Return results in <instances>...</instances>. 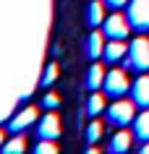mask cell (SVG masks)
<instances>
[{"label": "cell", "instance_id": "52a82bcc", "mask_svg": "<svg viewBox=\"0 0 149 154\" xmlns=\"http://www.w3.org/2000/svg\"><path fill=\"white\" fill-rule=\"evenodd\" d=\"M39 138H60V118L55 112H47L45 118L39 120V131H37Z\"/></svg>", "mask_w": 149, "mask_h": 154}, {"label": "cell", "instance_id": "603a6c76", "mask_svg": "<svg viewBox=\"0 0 149 154\" xmlns=\"http://www.w3.org/2000/svg\"><path fill=\"white\" fill-rule=\"evenodd\" d=\"M3 144H5V131H0V149H3Z\"/></svg>", "mask_w": 149, "mask_h": 154}, {"label": "cell", "instance_id": "44dd1931", "mask_svg": "<svg viewBox=\"0 0 149 154\" xmlns=\"http://www.w3.org/2000/svg\"><path fill=\"white\" fill-rule=\"evenodd\" d=\"M107 5H113V8H120V5H128V0H105Z\"/></svg>", "mask_w": 149, "mask_h": 154}, {"label": "cell", "instance_id": "ac0fdd59", "mask_svg": "<svg viewBox=\"0 0 149 154\" xmlns=\"http://www.w3.org/2000/svg\"><path fill=\"white\" fill-rule=\"evenodd\" d=\"M37 152L39 154H55L58 152V144H55L52 138H39V141H37Z\"/></svg>", "mask_w": 149, "mask_h": 154}, {"label": "cell", "instance_id": "9a60e30c", "mask_svg": "<svg viewBox=\"0 0 149 154\" xmlns=\"http://www.w3.org/2000/svg\"><path fill=\"white\" fill-rule=\"evenodd\" d=\"M3 152L5 154H21L26 152V138L21 133H13V138H8L5 144H3Z\"/></svg>", "mask_w": 149, "mask_h": 154}, {"label": "cell", "instance_id": "8fae6325", "mask_svg": "<svg viewBox=\"0 0 149 154\" xmlns=\"http://www.w3.org/2000/svg\"><path fill=\"white\" fill-rule=\"evenodd\" d=\"M105 32H92L89 39H86V55L89 57H102V52H105Z\"/></svg>", "mask_w": 149, "mask_h": 154}, {"label": "cell", "instance_id": "8992f818", "mask_svg": "<svg viewBox=\"0 0 149 154\" xmlns=\"http://www.w3.org/2000/svg\"><path fill=\"white\" fill-rule=\"evenodd\" d=\"M37 123V107H24V110H18L8 123V131L11 133H24L29 125Z\"/></svg>", "mask_w": 149, "mask_h": 154}, {"label": "cell", "instance_id": "4fadbf2b", "mask_svg": "<svg viewBox=\"0 0 149 154\" xmlns=\"http://www.w3.org/2000/svg\"><path fill=\"white\" fill-rule=\"evenodd\" d=\"M105 68L99 63H94L89 68V73H86V89H92V91H97V89H102V84H105Z\"/></svg>", "mask_w": 149, "mask_h": 154}, {"label": "cell", "instance_id": "9c48e42d", "mask_svg": "<svg viewBox=\"0 0 149 154\" xmlns=\"http://www.w3.org/2000/svg\"><path fill=\"white\" fill-rule=\"evenodd\" d=\"M126 55H128L126 39H110L107 45H105V52H102V57H105L107 63H118V60H123Z\"/></svg>", "mask_w": 149, "mask_h": 154}, {"label": "cell", "instance_id": "7402d4cb", "mask_svg": "<svg viewBox=\"0 0 149 154\" xmlns=\"http://www.w3.org/2000/svg\"><path fill=\"white\" fill-rule=\"evenodd\" d=\"M141 152H144V154H149V141H141Z\"/></svg>", "mask_w": 149, "mask_h": 154}, {"label": "cell", "instance_id": "2e32d148", "mask_svg": "<svg viewBox=\"0 0 149 154\" xmlns=\"http://www.w3.org/2000/svg\"><path fill=\"white\" fill-rule=\"evenodd\" d=\"M102 110H107V107H105V97H102V94H92L89 102H86V112L89 115H99Z\"/></svg>", "mask_w": 149, "mask_h": 154}, {"label": "cell", "instance_id": "6da1fadb", "mask_svg": "<svg viewBox=\"0 0 149 154\" xmlns=\"http://www.w3.org/2000/svg\"><path fill=\"white\" fill-rule=\"evenodd\" d=\"M126 65H128L131 71H139V73H144L149 68V37L147 34H139V37L128 45Z\"/></svg>", "mask_w": 149, "mask_h": 154}, {"label": "cell", "instance_id": "7a4b0ae2", "mask_svg": "<svg viewBox=\"0 0 149 154\" xmlns=\"http://www.w3.org/2000/svg\"><path fill=\"white\" fill-rule=\"evenodd\" d=\"M136 107H139V105H136L133 99H123V97L115 99V102H113V105L105 110V115H107V123H113V125H118V128H126L128 123L136 120V112H133Z\"/></svg>", "mask_w": 149, "mask_h": 154}, {"label": "cell", "instance_id": "7c38bea8", "mask_svg": "<svg viewBox=\"0 0 149 154\" xmlns=\"http://www.w3.org/2000/svg\"><path fill=\"white\" fill-rule=\"evenodd\" d=\"M105 5H102V0H92L89 3V8H86V21H89V26H102L105 24Z\"/></svg>", "mask_w": 149, "mask_h": 154}, {"label": "cell", "instance_id": "30bf717a", "mask_svg": "<svg viewBox=\"0 0 149 154\" xmlns=\"http://www.w3.org/2000/svg\"><path fill=\"white\" fill-rule=\"evenodd\" d=\"M133 136L136 133H131V131H115V136L110 138V152L113 154H123V152H128L131 149V144H133Z\"/></svg>", "mask_w": 149, "mask_h": 154}, {"label": "cell", "instance_id": "ba28073f", "mask_svg": "<svg viewBox=\"0 0 149 154\" xmlns=\"http://www.w3.org/2000/svg\"><path fill=\"white\" fill-rule=\"evenodd\" d=\"M131 99L139 107H149V76L141 73L139 79L131 84Z\"/></svg>", "mask_w": 149, "mask_h": 154}, {"label": "cell", "instance_id": "e0dca14e", "mask_svg": "<svg viewBox=\"0 0 149 154\" xmlns=\"http://www.w3.org/2000/svg\"><path fill=\"white\" fill-rule=\"evenodd\" d=\"M102 133H105V128H102L99 120L89 123V128H86V144H97L99 138H102Z\"/></svg>", "mask_w": 149, "mask_h": 154}, {"label": "cell", "instance_id": "5b68a950", "mask_svg": "<svg viewBox=\"0 0 149 154\" xmlns=\"http://www.w3.org/2000/svg\"><path fill=\"white\" fill-rule=\"evenodd\" d=\"M102 89H105V94H107V97L120 99L126 91H131V84H128V76H126L123 71H118V68H115V71H107Z\"/></svg>", "mask_w": 149, "mask_h": 154}, {"label": "cell", "instance_id": "d6986e66", "mask_svg": "<svg viewBox=\"0 0 149 154\" xmlns=\"http://www.w3.org/2000/svg\"><path fill=\"white\" fill-rule=\"evenodd\" d=\"M42 107H47V110H55V107H60V97L58 94H45V99H42Z\"/></svg>", "mask_w": 149, "mask_h": 154}, {"label": "cell", "instance_id": "5bb4252c", "mask_svg": "<svg viewBox=\"0 0 149 154\" xmlns=\"http://www.w3.org/2000/svg\"><path fill=\"white\" fill-rule=\"evenodd\" d=\"M133 133L139 141H149V110L144 107V112L136 115V120H133Z\"/></svg>", "mask_w": 149, "mask_h": 154}, {"label": "cell", "instance_id": "ffe728a7", "mask_svg": "<svg viewBox=\"0 0 149 154\" xmlns=\"http://www.w3.org/2000/svg\"><path fill=\"white\" fill-rule=\"evenodd\" d=\"M58 79V65H47V71H45V79H42V84L45 86H50V84Z\"/></svg>", "mask_w": 149, "mask_h": 154}, {"label": "cell", "instance_id": "277c9868", "mask_svg": "<svg viewBox=\"0 0 149 154\" xmlns=\"http://www.w3.org/2000/svg\"><path fill=\"white\" fill-rule=\"evenodd\" d=\"M131 29H133L131 21H128V16H123V13H113V16H107L105 24H102V32H105L107 39H126Z\"/></svg>", "mask_w": 149, "mask_h": 154}, {"label": "cell", "instance_id": "3957f363", "mask_svg": "<svg viewBox=\"0 0 149 154\" xmlns=\"http://www.w3.org/2000/svg\"><path fill=\"white\" fill-rule=\"evenodd\" d=\"M128 21L139 34H149V0H131L128 3Z\"/></svg>", "mask_w": 149, "mask_h": 154}]
</instances>
